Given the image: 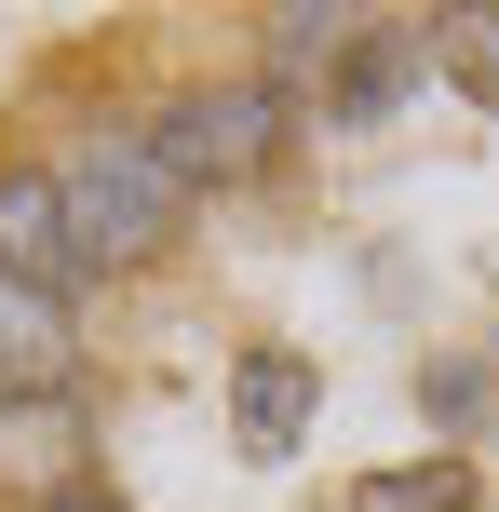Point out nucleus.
Returning a JSON list of instances; mask_svg holds the SVG:
<instances>
[{"instance_id": "obj_1", "label": "nucleus", "mask_w": 499, "mask_h": 512, "mask_svg": "<svg viewBox=\"0 0 499 512\" xmlns=\"http://www.w3.org/2000/svg\"><path fill=\"white\" fill-rule=\"evenodd\" d=\"M54 189H68L81 270H149V256L176 243V216H189V189H176V162L149 149V122H95L68 162H54Z\"/></svg>"}, {"instance_id": "obj_2", "label": "nucleus", "mask_w": 499, "mask_h": 512, "mask_svg": "<svg viewBox=\"0 0 499 512\" xmlns=\"http://www.w3.org/2000/svg\"><path fill=\"white\" fill-rule=\"evenodd\" d=\"M149 149L176 162L189 203H203V189H257L270 162L297 149V95H270V81H189V95L149 122Z\"/></svg>"}, {"instance_id": "obj_3", "label": "nucleus", "mask_w": 499, "mask_h": 512, "mask_svg": "<svg viewBox=\"0 0 499 512\" xmlns=\"http://www.w3.org/2000/svg\"><path fill=\"white\" fill-rule=\"evenodd\" d=\"M311 405H324V378H311V351H284V337H257V351L230 364V432H243V459H297V445H311Z\"/></svg>"}, {"instance_id": "obj_4", "label": "nucleus", "mask_w": 499, "mask_h": 512, "mask_svg": "<svg viewBox=\"0 0 499 512\" xmlns=\"http://www.w3.org/2000/svg\"><path fill=\"white\" fill-rule=\"evenodd\" d=\"M41 391H81V324L68 297L0 270V405H41Z\"/></svg>"}, {"instance_id": "obj_5", "label": "nucleus", "mask_w": 499, "mask_h": 512, "mask_svg": "<svg viewBox=\"0 0 499 512\" xmlns=\"http://www.w3.org/2000/svg\"><path fill=\"white\" fill-rule=\"evenodd\" d=\"M0 270L41 283V297H68V283H81V243H68V189H54V162H0Z\"/></svg>"}, {"instance_id": "obj_6", "label": "nucleus", "mask_w": 499, "mask_h": 512, "mask_svg": "<svg viewBox=\"0 0 499 512\" xmlns=\"http://www.w3.org/2000/svg\"><path fill=\"white\" fill-rule=\"evenodd\" d=\"M0 486H27V512L95 486L81 472V391H41V405H0Z\"/></svg>"}, {"instance_id": "obj_7", "label": "nucleus", "mask_w": 499, "mask_h": 512, "mask_svg": "<svg viewBox=\"0 0 499 512\" xmlns=\"http://www.w3.org/2000/svg\"><path fill=\"white\" fill-rule=\"evenodd\" d=\"M257 27H270V68H257V81H270V95H297V81H338L351 54H365V27H378V14H338V0H284V14H257Z\"/></svg>"}, {"instance_id": "obj_8", "label": "nucleus", "mask_w": 499, "mask_h": 512, "mask_svg": "<svg viewBox=\"0 0 499 512\" xmlns=\"http://www.w3.org/2000/svg\"><path fill=\"white\" fill-rule=\"evenodd\" d=\"M419 68H432V27H392V14H378V27H365V54L324 81V122H378V108H392Z\"/></svg>"}, {"instance_id": "obj_9", "label": "nucleus", "mask_w": 499, "mask_h": 512, "mask_svg": "<svg viewBox=\"0 0 499 512\" xmlns=\"http://www.w3.org/2000/svg\"><path fill=\"white\" fill-rule=\"evenodd\" d=\"M351 512H473V459H405V472H365Z\"/></svg>"}, {"instance_id": "obj_10", "label": "nucleus", "mask_w": 499, "mask_h": 512, "mask_svg": "<svg viewBox=\"0 0 499 512\" xmlns=\"http://www.w3.org/2000/svg\"><path fill=\"white\" fill-rule=\"evenodd\" d=\"M432 68H446L459 95H499V0H459V14H432Z\"/></svg>"}, {"instance_id": "obj_11", "label": "nucleus", "mask_w": 499, "mask_h": 512, "mask_svg": "<svg viewBox=\"0 0 499 512\" xmlns=\"http://www.w3.org/2000/svg\"><path fill=\"white\" fill-rule=\"evenodd\" d=\"M41 512H122V499H108V486H68V499H41Z\"/></svg>"}]
</instances>
